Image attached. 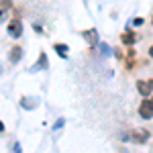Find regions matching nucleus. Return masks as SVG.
I'll return each instance as SVG.
<instances>
[{"instance_id": "f8f14e48", "label": "nucleus", "mask_w": 153, "mask_h": 153, "mask_svg": "<svg viewBox=\"0 0 153 153\" xmlns=\"http://www.w3.org/2000/svg\"><path fill=\"white\" fill-rule=\"evenodd\" d=\"M2 131H4V125H2V120H0V133H2Z\"/></svg>"}, {"instance_id": "4468645a", "label": "nucleus", "mask_w": 153, "mask_h": 153, "mask_svg": "<svg viewBox=\"0 0 153 153\" xmlns=\"http://www.w3.org/2000/svg\"><path fill=\"white\" fill-rule=\"evenodd\" d=\"M149 53H151V55H153V47H151V49H149Z\"/></svg>"}, {"instance_id": "423d86ee", "label": "nucleus", "mask_w": 153, "mask_h": 153, "mask_svg": "<svg viewBox=\"0 0 153 153\" xmlns=\"http://www.w3.org/2000/svg\"><path fill=\"white\" fill-rule=\"evenodd\" d=\"M55 51H57L59 53V57H68V47H63V45H61V43H55Z\"/></svg>"}, {"instance_id": "6e6552de", "label": "nucleus", "mask_w": 153, "mask_h": 153, "mask_svg": "<svg viewBox=\"0 0 153 153\" xmlns=\"http://www.w3.org/2000/svg\"><path fill=\"white\" fill-rule=\"evenodd\" d=\"M45 61H47V57H45V53H41V57H39V65H37L35 70H41V68H45V65H47Z\"/></svg>"}, {"instance_id": "9b49d317", "label": "nucleus", "mask_w": 153, "mask_h": 153, "mask_svg": "<svg viewBox=\"0 0 153 153\" xmlns=\"http://www.w3.org/2000/svg\"><path fill=\"white\" fill-rule=\"evenodd\" d=\"M149 88H151V90H153V78H151V80H149Z\"/></svg>"}, {"instance_id": "f257e3e1", "label": "nucleus", "mask_w": 153, "mask_h": 153, "mask_svg": "<svg viewBox=\"0 0 153 153\" xmlns=\"http://www.w3.org/2000/svg\"><path fill=\"white\" fill-rule=\"evenodd\" d=\"M8 35L14 37V39H19V37L23 35V23H21L19 19H14V21L8 25Z\"/></svg>"}, {"instance_id": "1a4fd4ad", "label": "nucleus", "mask_w": 153, "mask_h": 153, "mask_svg": "<svg viewBox=\"0 0 153 153\" xmlns=\"http://www.w3.org/2000/svg\"><path fill=\"white\" fill-rule=\"evenodd\" d=\"M133 25H135V27H141V25H143V19H135V21H133Z\"/></svg>"}, {"instance_id": "7ed1b4c3", "label": "nucleus", "mask_w": 153, "mask_h": 153, "mask_svg": "<svg viewBox=\"0 0 153 153\" xmlns=\"http://www.w3.org/2000/svg\"><path fill=\"white\" fill-rule=\"evenodd\" d=\"M82 37L90 43V45H98V31H96V29H88V31H84Z\"/></svg>"}, {"instance_id": "ddd939ff", "label": "nucleus", "mask_w": 153, "mask_h": 153, "mask_svg": "<svg viewBox=\"0 0 153 153\" xmlns=\"http://www.w3.org/2000/svg\"><path fill=\"white\" fill-rule=\"evenodd\" d=\"M2 14H4V10H2V8H0V16H2Z\"/></svg>"}, {"instance_id": "f03ea898", "label": "nucleus", "mask_w": 153, "mask_h": 153, "mask_svg": "<svg viewBox=\"0 0 153 153\" xmlns=\"http://www.w3.org/2000/svg\"><path fill=\"white\" fill-rule=\"evenodd\" d=\"M139 114L143 118H153V104L151 100H143L141 106H139Z\"/></svg>"}, {"instance_id": "20e7f679", "label": "nucleus", "mask_w": 153, "mask_h": 153, "mask_svg": "<svg viewBox=\"0 0 153 153\" xmlns=\"http://www.w3.org/2000/svg\"><path fill=\"white\" fill-rule=\"evenodd\" d=\"M137 90H139V94H141V96H145V98H147V96L151 94L149 82H145V80H139V82H137Z\"/></svg>"}, {"instance_id": "0eeeda50", "label": "nucleus", "mask_w": 153, "mask_h": 153, "mask_svg": "<svg viewBox=\"0 0 153 153\" xmlns=\"http://www.w3.org/2000/svg\"><path fill=\"white\" fill-rule=\"evenodd\" d=\"M133 41H135V35H133V33H125V35H123V43H125V45H131Z\"/></svg>"}, {"instance_id": "2eb2a0df", "label": "nucleus", "mask_w": 153, "mask_h": 153, "mask_svg": "<svg viewBox=\"0 0 153 153\" xmlns=\"http://www.w3.org/2000/svg\"><path fill=\"white\" fill-rule=\"evenodd\" d=\"M151 104H153V98H151Z\"/></svg>"}, {"instance_id": "39448f33", "label": "nucleus", "mask_w": 153, "mask_h": 153, "mask_svg": "<svg viewBox=\"0 0 153 153\" xmlns=\"http://www.w3.org/2000/svg\"><path fill=\"white\" fill-rule=\"evenodd\" d=\"M21 57H23V49H21V47H14L10 51V61H19Z\"/></svg>"}, {"instance_id": "9d476101", "label": "nucleus", "mask_w": 153, "mask_h": 153, "mask_svg": "<svg viewBox=\"0 0 153 153\" xmlns=\"http://www.w3.org/2000/svg\"><path fill=\"white\" fill-rule=\"evenodd\" d=\"M61 125H63V118H59L57 123H55V127H53V129H61Z\"/></svg>"}, {"instance_id": "dca6fc26", "label": "nucleus", "mask_w": 153, "mask_h": 153, "mask_svg": "<svg viewBox=\"0 0 153 153\" xmlns=\"http://www.w3.org/2000/svg\"><path fill=\"white\" fill-rule=\"evenodd\" d=\"M151 23H153V19H151Z\"/></svg>"}]
</instances>
